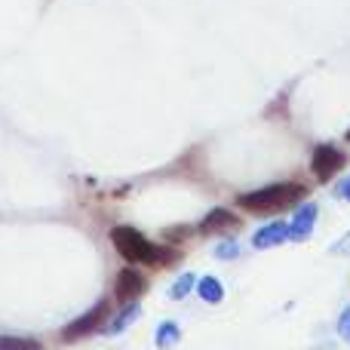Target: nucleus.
Masks as SVG:
<instances>
[{
	"mask_svg": "<svg viewBox=\"0 0 350 350\" xmlns=\"http://www.w3.org/2000/svg\"><path fill=\"white\" fill-rule=\"evenodd\" d=\"M111 243L129 265H154V261H160V249L142 230L129 228V224H120V228L111 230Z\"/></svg>",
	"mask_w": 350,
	"mask_h": 350,
	"instance_id": "f03ea898",
	"label": "nucleus"
},
{
	"mask_svg": "<svg viewBox=\"0 0 350 350\" xmlns=\"http://www.w3.org/2000/svg\"><path fill=\"white\" fill-rule=\"evenodd\" d=\"M304 197H308V187L304 185H271V187H261V191L243 193L237 203L249 212H280V209H289V206L301 203Z\"/></svg>",
	"mask_w": 350,
	"mask_h": 350,
	"instance_id": "f257e3e1",
	"label": "nucleus"
},
{
	"mask_svg": "<svg viewBox=\"0 0 350 350\" xmlns=\"http://www.w3.org/2000/svg\"><path fill=\"white\" fill-rule=\"evenodd\" d=\"M193 283H197V280H193V273H185V277H181L178 283L172 286V298H185L187 292L193 289Z\"/></svg>",
	"mask_w": 350,
	"mask_h": 350,
	"instance_id": "f8f14e48",
	"label": "nucleus"
},
{
	"mask_svg": "<svg viewBox=\"0 0 350 350\" xmlns=\"http://www.w3.org/2000/svg\"><path fill=\"white\" fill-rule=\"evenodd\" d=\"M215 255H218V258H224V261L237 258V255H240V246H237V243H221V246L215 249Z\"/></svg>",
	"mask_w": 350,
	"mask_h": 350,
	"instance_id": "4468645a",
	"label": "nucleus"
},
{
	"mask_svg": "<svg viewBox=\"0 0 350 350\" xmlns=\"http://www.w3.org/2000/svg\"><path fill=\"white\" fill-rule=\"evenodd\" d=\"M139 314H142V308H139V304H129V308L123 310L120 317H114V323H111V326H108V332H111V335L123 332V329H126L129 323H133V320H135V317H139Z\"/></svg>",
	"mask_w": 350,
	"mask_h": 350,
	"instance_id": "9d476101",
	"label": "nucleus"
},
{
	"mask_svg": "<svg viewBox=\"0 0 350 350\" xmlns=\"http://www.w3.org/2000/svg\"><path fill=\"white\" fill-rule=\"evenodd\" d=\"M175 341H178V326H175V323H160L157 345H175Z\"/></svg>",
	"mask_w": 350,
	"mask_h": 350,
	"instance_id": "9b49d317",
	"label": "nucleus"
},
{
	"mask_svg": "<svg viewBox=\"0 0 350 350\" xmlns=\"http://www.w3.org/2000/svg\"><path fill=\"white\" fill-rule=\"evenodd\" d=\"M347 142H350V129H347Z\"/></svg>",
	"mask_w": 350,
	"mask_h": 350,
	"instance_id": "a211bd4d",
	"label": "nucleus"
},
{
	"mask_svg": "<svg viewBox=\"0 0 350 350\" xmlns=\"http://www.w3.org/2000/svg\"><path fill=\"white\" fill-rule=\"evenodd\" d=\"M197 292H200V298H203V301H209V304H218V301H221V298H224V289H221V283H218L215 277H206V280H200Z\"/></svg>",
	"mask_w": 350,
	"mask_h": 350,
	"instance_id": "1a4fd4ad",
	"label": "nucleus"
},
{
	"mask_svg": "<svg viewBox=\"0 0 350 350\" xmlns=\"http://www.w3.org/2000/svg\"><path fill=\"white\" fill-rule=\"evenodd\" d=\"M286 240H289V224H286V221L265 224V228L252 237L255 249H271V246H280V243H286Z\"/></svg>",
	"mask_w": 350,
	"mask_h": 350,
	"instance_id": "0eeeda50",
	"label": "nucleus"
},
{
	"mask_svg": "<svg viewBox=\"0 0 350 350\" xmlns=\"http://www.w3.org/2000/svg\"><path fill=\"white\" fill-rule=\"evenodd\" d=\"M105 310H108V304H105V301H98V304H96V308H92V310H86V314H83V317H80V320H74V323H71V326H68V329H65V332H62V338H65V341H74V338H83V335H86V332H92V329H96V326H98V323H102Z\"/></svg>",
	"mask_w": 350,
	"mask_h": 350,
	"instance_id": "39448f33",
	"label": "nucleus"
},
{
	"mask_svg": "<svg viewBox=\"0 0 350 350\" xmlns=\"http://www.w3.org/2000/svg\"><path fill=\"white\" fill-rule=\"evenodd\" d=\"M145 289H148L145 277H142L139 271H133V267L120 271L117 273V280H114V295H117V301H123V304L133 301V298H139Z\"/></svg>",
	"mask_w": 350,
	"mask_h": 350,
	"instance_id": "20e7f679",
	"label": "nucleus"
},
{
	"mask_svg": "<svg viewBox=\"0 0 350 350\" xmlns=\"http://www.w3.org/2000/svg\"><path fill=\"white\" fill-rule=\"evenodd\" d=\"M234 224H237V215H234V212H228V209H212L209 215L203 218L200 230H203V234H209V230H215V228H234Z\"/></svg>",
	"mask_w": 350,
	"mask_h": 350,
	"instance_id": "6e6552de",
	"label": "nucleus"
},
{
	"mask_svg": "<svg viewBox=\"0 0 350 350\" xmlns=\"http://www.w3.org/2000/svg\"><path fill=\"white\" fill-rule=\"evenodd\" d=\"M345 163H347V157L332 145H320L314 151V157H310V170H314V175L320 181H329L335 172L345 170Z\"/></svg>",
	"mask_w": 350,
	"mask_h": 350,
	"instance_id": "7ed1b4c3",
	"label": "nucleus"
},
{
	"mask_svg": "<svg viewBox=\"0 0 350 350\" xmlns=\"http://www.w3.org/2000/svg\"><path fill=\"white\" fill-rule=\"evenodd\" d=\"M332 252H338V255H350V234H347L341 243H335V246H332Z\"/></svg>",
	"mask_w": 350,
	"mask_h": 350,
	"instance_id": "dca6fc26",
	"label": "nucleus"
},
{
	"mask_svg": "<svg viewBox=\"0 0 350 350\" xmlns=\"http://www.w3.org/2000/svg\"><path fill=\"white\" fill-rule=\"evenodd\" d=\"M317 224V203H304L289 221V240H308Z\"/></svg>",
	"mask_w": 350,
	"mask_h": 350,
	"instance_id": "423d86ee",
	"label": "nucleus"
},
{
	"mask_svg": "<svg viewBox=\"0 0 350 350\" xmlns=\"http://www.w3.org/2000/svg\"><path fill=\"white\" fill-rule=\"evenodd\" d=\"M338 335L350 345V308L341 314V320H338Z\"/></svg>",
	"mask_w": 350,
	"mask_h": 350,
	"instance_id": "2eb2a0df",
	"label": "nucleus"
},
{
	"mask_svg": "<svg viewBox=\"0 0 350 350\" xmlns=\"http://www.w3.org/2000/svg\"><path fill=\"white\" fill-rule=\"evenodd\" d=\"M0 347H12V350H34L37 341L31 338H0Z\"/></svg>",
	"mask_w": 350,
	"mask_h": 350,
	"instance_id": "ddd939ff",
	"label": "nucleus"
},
{
	"mask_svg": "<svg viewBox=\"0 0 350 350\" xmlns=\"http://www.w3.org/2000/svg\"><path fill=\"white\" fill-rule=\"evenodd\" d=\"M338 197H345V200H347V203H350V178H347V181H345V185H341V187H338Z\"/></svg>",
	"mask_w": 350,
	"mask_h": 350,
	"instance_id": "f3484780",
	"label": "nucleus"
}]
</instances>
